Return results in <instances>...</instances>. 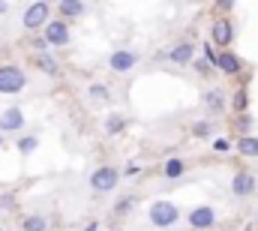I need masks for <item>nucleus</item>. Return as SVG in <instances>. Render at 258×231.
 <instances>
[{
  "label": "nucleus",
  "instance_id": "nucleus-25",
  "mask_svg": "<svg viewBox=\"0 0 258 231\" xmlns=\"http://www.w3.org/2000/svg\"><path fill=\"white\" fill-rule=\"evenodd\" d=\"M228 147H231V144H228L225 138H216V141H213V150H216V153H225Z\"/></svg>",
  "mask_w": 258,
  "mask_h": 231
},
{
  "label": "nucleus",
  "instance_id": "nucleus-14",
  "mask_svg": "<svg viewBox=\"0 0 258 231\" xmlns=\"http://www.w3.org/2000/svg\"><path fill=\"white\" fill-rule=\"evenodd\" d=\"M60 15L63 18H81L84 15V3L81 0H60Z\"/></svg>",
  "mask_w": 258,
  "mask_h": 231
},
{
  "label": "nucleus",
  "instance_id": "nucleus-3",
  "mask_svg": "<svg viewBox=\"0 0 258 231\" xmlns=\"http://www.w3.org/2000/svg\"><path fill=\"white\" fill-rule=\"evenodd\" d=\"M117 180H120V174H117V168H111V165H102V168H96V171L90 174L93 192H111L117 186Z\"/></svg>",
  "mask_w": 258,
  "mask_h": 231
},
{
  "label": "nucleus",
  "instance_id": "nucleus-2",
  "mask_svg": "<svg viewBox=\"0 0 258 231\" xmlns=\"http://www.w3.org/2000/svg\"><path fill=\"white\" fill-rule=\"evenodd\" d=\"M27 78L18 66H0V93H18L24 90Z\"/></svg>",
  "mask_w": 258,
  "mask_h": 231
},
{
  "label": "nucleus",
  "instance_id": "nucleus-13",
  "mask_svg": "<svg viewBox=\"0 0 258 231\" xmlns=\"http://www.w3.org/2000/svg\"><path fill=\"white\" fill-rule=\"evenodd\" d=\"M204 105H207V111H213V114L225 111V93H222V90H207V93H204Z\"/></svg>",
  "mask_w": 258,
  "mask_h": 231
},
{
  "label": "nucleus",
  "instance_id": "nucleus-21",
  "mask_svg": "<svg viewBox=\"0 0 258 231\" xmlns=\"http://www.w3.org/2000/svg\"><path fill=\"white\" fill-rule=\"evenodd\" d=\"M192 135H198V138H207V135H210V123H204V120L192 123Z\"/></svg>",
  "mask_w": 258,
  "mask_h": 231
},
{
  "label": "nucleus",
  "instance_id": "nucleus-6",
  "mask_svg": "<svg viewBox=\"0 0 258 231\" xmlns=\"http://www.w3.org/2000/svg\"><path fill=\"white\" fill-rule=\"evenodd\" d=\"M45 39H48V45H66L69 42V27H66V21H48L45 24Z\"/></svg>",
  "mask_w": 258,
  "mask_h": 231
},
{
  "label": "nucleus",
  "instance_id": "nucleus-22",
  "mask_svg": "<svg viewBox=\"0 0 258 231\" xmlns=\"http://www.w3.org/2000/svg\"><path fill=\"white\" fill-rule=\"evenodd\" d=\"M246 105H249V102H246V90L240 87V90L234 93V108H237V111H246Z\"/></svg>",
  "mask_w": 258,
  "mask_h": 231
},
{
  "label": "nucleus",
  "instance_id": "nucleus-12",
  "mask_svg": "<svg viewBox=\"0 0 258 231\" xmlns=\"http://www.w3.org/2000/svg\"><path fill=\"white\" fill-rule=\"evenodd\" d=\"M216 66H219L222 72H228V75H237L243 63L237 60V54H231L228 48H222V54H216Z\"/></svg>",
  "mask_w": 258,
  "mask_h": 231
},
{
  "label": "nucleus",
  "instance_id": "nucleus-26",
  "mask_svg": "<svg viewBox=\"0 0 258 231\" xmlns=\"http://www.w3.org/2000/svg\"><path fill=\"white\" fill-rule=\"evenodd\" d=\"M216 6H219V9H225V12H228V9H231V6H234V0H216Z\"/></svg>",
  "mask_w": 258,
  "mask_h": 231
},
{
  "label": "nucleus",
  "instance_id": "nucleus-28",
  "mask_svg": "<svg viewBox=\"0 0 258 231\" xmlns=\"http://www.w3.org/2000/svg\"><path fill=\"white\" fill-rule=\"evenodd\" d=\"M3 9H6V6H3V0H0V12H3Z\"/></svg>",
  "mask_w": 258,
  "mask_h": 231
},
{
  "label": "nucleus",
  "instance_id": "nucleus-7",
  "mask_svg": "<svg viewBox=\"0 0 258 231\" xmlns=\"http://www.w3.org/2000/svg\"><path fill=\"white\" fill-rule=\"evenodd\" d=\"M189 225H192L195 231L213 228V225H216V213H213V207H195L192 213H189Z\"/></svg>",
  "mask_w": 258,
  "mask_h": 231
},
{
  "label": "nucleus",
  "instance_id": "nucleus-19",
  "mask_svg": "<svg viewBox=\"0 0 258 231\" xmlns=\"http://www.w3.org/2000/svg\"><path fill=\"white\" fill-rule=\"evenodd\" d=\"M180 174H183V162H180V159H168V162H165V177L177 180Z\"/></svg>",
  "mask_w": 258,
  "mask_h": 231
},
{
  "label": "nucleus",
  "instance_id": "nucleus-4",
  "mask_svg": "<svg viewBox=\"0 0 258 231\" xmlns=\"http://www.w3.org/2000/svg\"><path fill=\"white\" fill-rule=\"evenodd\" d=\"M48 9H51V6H48L45 0H36L33 6H27V12H24V18H21L24 27H27V30H39L42 24H48Z\"/></svg>",
  "mask_w": 258,
  "mask_h": 231
},
{
  "label": "nucleus",
  "instance_id": "nucleus-9",
  "mask_svg": "<svg viewBox=\"0 0 258 231\" xmlns=\"http://www.w3.org/2000/svg\"><path fill=\"white\" fill-rule=\"evenodd\" d=\"M135 63H138V54H135V51H114V54L108 57V66H111L114 72H129Z\"/></svg>",
  "mask_w": 258,
  "mask_h": 231
},
{
  "label": "nucleus",
  "instance_id": "nucleus-15",
  "mask_svg": "<svg viewBox=\"0 0 258 231\" xmlns=\"http://www.w3.org/2000/svg\"><path fill=\"white\" fill-rule=\"evenodd\" d=\"M123 126H126V117L111 114L108 120H105V135H117V132H123Z\"/></svg>",
  "mask_w": 258,
  "mask_h": 231
},
{
  "label": "nucleus",
  "instance_id": "nucleus-11",
  "mask_svg": "<svg viewBox=\"0 0 258 231\" xmlns=\"http://www.w3.org/2000/svg\"><path fill=\"white\" fill-rule=\"evenodd\" d=\"M168 57L174 60L177 66H186V63H192L195 57V48H192V42H177L171 51H168Z\"/></svg>",
  "mask_w": 258,
  "mask_h": 231
},
{
  "label": "nucleus",
  "instance_id": "nucleus-5",
  "mask_svg": "<svg viewBox=\"0 0 258 231\" xmlns=\"http://www.w3.org/2000/svg\"><path fill=\"white\" fill-rule=\"evenodd\" d=\"M231 189H234V195H237V198H249V195L255 192V174L237 171V174H234V180H231Z\"/></svg>",
  "mask_w": 258,
  "mask_h": 231
},
{
  "label": "nucleus",
  "instance_id": "nucleus-8",
  "mask_svg": "<svg viewBox=\"0 0 258 231\" xmlns=\"http://www.w3.org/2000/svg\"><path fill=\"white\" fill-rule=\"evenodd\" d=\"M21 126H24V114H21L18 105L6 108V111L0 114V129H3V132H15V129H21Z\"/></svg>",
  "mask_w": 258,
  "mask_h": 231
},
{
  "label": "nucleus",
  "instance_id": "nucleus-16",
  "mask_svg": "<svg viewBox=\"0 0 258 231\" xmlns=\"http://www.w3.org/2000/svg\"><path fill=\"white\" fill-rule=\"evenodd\" d=\"M237 150L243 153V156H258V138H240V144H237Z\"/></svg>",
  "mask_w": 258,
  "mask_h": 231
},
{
  "label": "nucleus",
  "instance_id": "nucleus-18",
  "mask_svg": "<svg viewBox=\"0 0 258 231\" xmlns=\"http://www.w3.org/2000/svg\"><path fill=\"white\" fill-rule=\"evenodd\" d=\"M90 96H93L96 102H111V90H108L105 84H93V87H90Z\"/></svg>",
  "mask_w": 258,
  "mask_h": 231
},
{
  "label": "nucleus",
  "instance_id": "nucleus-10",
  "mask_svg": "<svg viewBox=\"0 0 258 231\" xmlns=\"http://www.w3.org/2000/svg\"><path fill=\"white\" fill-rule=\"evenodd\" d=\"M210 36H213V42H216L219 48H228V45H231V39H234V27H231L228 21H216Z\"/></svg>",
  "mask_w": 258,
  "mask_h": 231
},
{
  "label": "nucleus",
  "instance_id": "nucleus-23",
  "mask_svg": "<svg viewBox=\"0 0 258 231\" xmlns=\"http://www.w3.org/2000/svg\"><path fill=\"white\" fill-rule=\"evenodd\" d=\"M39 66H42L45 72H57V63L48 57V54H39Z\"/></svg>",
  "mask_w": 258,
  "mask_h": 231
},
{
  "label": "nucleus",
  "instance_id": "nucleus-1",
  "mask_svg": "<svg viewBox=\"0 0 258 231\" xmlns=\"http://www.w3.org/2000/svg\"><path fill=\"white\" fill-rule=\"evenodd\" d=\"M177 219H180L177 204H171V201H153V207H150L153 228H171V225H177Z\"/></svg>",
  "mask_w": 258,
  "mask_h": 231
},
{
  "label": "nucleus",
  "instance_id": "nucleus-17",
  "mask_svg": "<svg viewBox=\"0 0 258 231\" xmlns=\"http://www.w3.org/2000/svg\"><path fill=\"white\" fill-rule=\"evenodd\" d=\"M21 228H24V231H45V228H48V222H45L42 216H24Z\"/></svg>",
  "mask_w": 258,
  "mask_h": 231
},
{
  "label": "nucleus",
  "instance_id": "nucleus-24",
  "mask_svg": "<svg viewBox=\"0 0 258 231\" xmlns=\"http://www.w3.org/2000/svg\"><path fill=\"white\" fill-rule=\"evenodd\" d=\"M135 207V198H123L120 204H117V213H126V210H132Z\"/></svg>",
  "mask_w": 258,
  "mask_h": 231
},
{
  "label": "nucleus",
  "instance_id": "nucleus-27",
  "mask_svg": "<svg viewBox=\"0 0 258 231\" xmlns=\"http://www.w3.org/2000/svg\"><path fill=\"white\" fill-rule=\"evenodd\" d=\"M84 231H99V222H90V225H87Z\"/></svg>",
  "mask_w": 258,
  "mask_h": 231
},
{
  "label": "nucleus",
  "instance_id": "nucleus-20",
  "mask_svg": "<svg viewBox=\"0 0 258 231\" xmlns=\"http://www.w3.org/2000/svg\"><path fill=\"white\" fill-rule=\"evenodd\" d=\"M36 147H39V141H36L33 135H27V138H21V141H18V150H21V153H33Z\"/></svg>",
  "mask_w": 258,
  "mask_h": 231
}]
</instances>
